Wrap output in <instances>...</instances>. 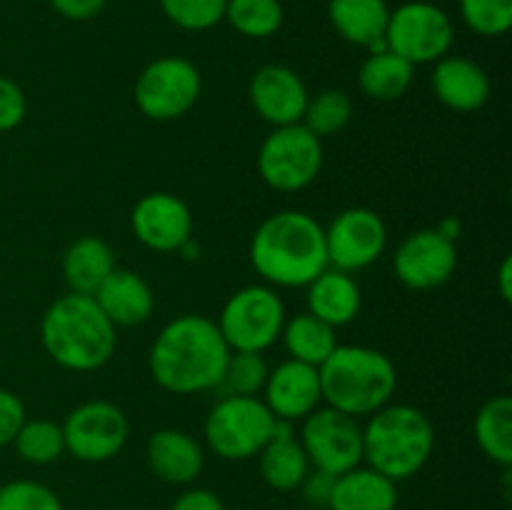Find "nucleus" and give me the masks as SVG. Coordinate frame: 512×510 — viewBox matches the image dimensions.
<instances>
[{"mask_svg":"<svg viewBox=\"0 0 512 510\" xmlns=\"http://www.w3.org/2000/svg\"><path fill=\"white\" fill-rule=\"evenodd\" d=\"M230 348L218 325L205 315H180L170 320L150 350L155 383L173 395L213 390L223 378Z\"/></svg>","mask_w":512,"mask_h":510,"instance_id":"f257e3e1","label":"nucleus"},{"mask_svg":"<svg viewBox=\"0 0 512 510\" xmlns=\"http://www.w3.org/2000/svg\"><path fill=\"white\" fill-rule=\"evenodd\" d=\"M250 263L265 283L305 288L330 268L325 228L303 210H280L255 230Z\"/></svg>","mask_w":512,"mask_h":510,"instance_id":"f03ea898","label":"nucleus"},{"mask_svg":"<svg viewBox=\"0 0 512 510\" xmlns=\"http://www.w3.org/2000/svg\"><path fill=\"white\" fill-rule=\"evenodd\" d=\"M43 348L60 368L88 373L115 353V325L90 295L68 293L55 300L40 323Z\"/></svg>","mask_w":512,"mask_h":510,"instance_id":"7ed1b4c3","label":"nucleus"},{"mask_svg":"<svg viewBox=\"0 0 512 510\" xmlns=\"http://www.w3.org/2000/svg\"><path fill=\"white\" fill-rule=\"evenodd\" d=\"M318 373L328 408L353 418L385 408L398 388V373L388 355L365 345H335Z\"/></svg>","mask_w":512,"mask_h":510,"instance_id":"20e7f679","label":"nucleus"},{"mask_svg":"<svg viewBox=\"0 0 512 510\" xmlns=\"http://www.w3.org/2000/svg\"><path fill=\"white\" fill-rule=\"evenodd\" d=\"M433 448V423L413 405H385L363 428V460L393 483L420 473Z\"/></svg>","mask_w":512,"mask_h":510,"instance_id":"39448f33","label":"nucleus"},{"mask_svg":"<svg viewBox=\"0 0 512 510\" xmlns=\"http://www.w3.org/2000/svg\"><path fill=\"white\" fill-rule=\"evenodd\" d=\"M215 325L230 350L263 353L283 333L285 305L270 285H248L230 295Z\"/></svg>","mask_w":512,"mask_h":510,"instance_id":"423d86ee","label":"nucleus"},{"mask_svg":"<svg viewBox=\"0 0 512 510\" xmlns=\"http://www.w3.org/2000/svg\"><path fill=\"white\" fill-rule=\"evenodd\" d=\"M275 415L258 398H220L205 418V440L223 460H248L273 435Z\"/></svg>","mask_w":512,"mask_h":510,"instance_id":"0eeeda50","label":"nucleus"},{"mask_svg":"<svg viewBox=\"0 0 512 510\" xmlns=\"http://www.w3.org/2000/svg\"><path fill=\"white\" fill-rule=\"evenodd\" d=\"M323 168V145L303 123L275 128L258 153L260 178L280 193L303 190Z\"/></svg>","mask_w":512,"mask_h":510,"instance_id":"6e6552de","label":"nucleus"},{"mask_svg":"<svg viewBox=\"0 0 512 510\" xmlns=\"http://www.w3.org/2000/svg\"><path fill=\"white\" fill-rule=\"evenodd\" d=\"M453 23L443 8L413 0L390 10L385 45L410 65L438 63L453 45Z\"/></svg>","mask_w":512,"mask_h":510,"instance_id":"1a4fd4ad","label":"nucleus"},{"mask_svg":"<svg viewBox=\"0 0 512 510\" xmlns=\"http://www.w3.org/2000/svg\"><path fill=\"white\" fill-rule=\"evenodd\" d=\"M200 88V73L190 60L165 55L145 65L133 95L140 113L150 120H175L198 103Z\"/></svg>","mask_w":512,"mask_h":510,"instance_id":"9d476101","label":"nucleus"},{"mask_svg":"<svg viewBox=\"0 0 512 510\" xmlns=\"http://www.w3.org/2000/svg\"><path fill=\"white\" fill-rule=\"evenodd\" d=\"M303 420L300 445L315 470L343 475L363 463V428L353 415H345L335 408H323L313 410Z\"/></svg>","mask_w":512,"mask_h":510,"instance_id":"9b49d317","label":"nucleus"},{"mask_svg":"<svg viewBox=\"0 0 512 510\" xmlns=\"http://www.w3.org/2000/svg\"><path fill=\"white\" fill-rule=\"evenodd\" d=\"M130 423L118 405L90 400L78 405L63 423L65 450L83 463H105L123 450Z\"/></svg>","mask_w":512,"mask_h":510,"instance_id":"f8f14e48","label":"nucleus"},{"mask_svg":"<svg viewBox=\"0 0 512 510\" xmlns=\"http://www.w3.org/2000/svg\"><path fill=\"white\" fill-rule=\"evenodd\" d=\"M388 230L383 218L370 208H348L333 218L325 228L328 265L343 273H355L383 255Z\"/></svg>","mask_w":512,"mask_h":510,"instance_id":"ddd939ff","label":"nucleus"},{"mask_svg":"<svg viewBox=\"0 0 512 510\" xmlns=\"http://www.w3.org/2000/svg\"><path fill=\"white\" fill-rule=\"evenodd\" d=\"M395 275L410 290H430L448 283L458 268V248L438 230H418L398 245Z\"/></svg>","mask_w":512,"mask_h":510,"instance_id":"4468645a","label":"nucleus"},{"mask_svg":"<svg viewBox=\"0 0 512 510\" xmlns=\"http://www.w3.org/2000/svg\"><path fill=\"white\" fill-rule=\"evenodd\" d=\"M133 233L145 248L158 253L180 250L193 235L190 208L173 193H148L135 203L130 215Z\"/></svg>","mask_w":512,"mask_h":510,"instance_id":"2eb2a0df","label":"nucleus"},{"mask_svg":"<svg viewBox=\"0 0 512 510\" xmlns=\"http://www.w3.org/2000/svg\"><path fill=\"white\" fill-rule=\"evenodd\" d=\"M250 103L265 123L283 128L303 120L308 88L288 65H263L250 80Z\"/></svg>","mask_w":512,"mask_h":510,"instance_id":"dca6fc26","label":"nucleus"},{"mask_svg":"<svg viewBox=\"0 0 512 510\" xmlns=\"http://www.w3.org/2000/svg\"><path fill=\"white\" fill-rule=\"evenodd\" d=\"M263 393V403L275 418L290 420V423L308 418L323 400L318 368L293 358L285 360L273 373H268Z\"/></svg>","mask_w":512,"mask_h":510,"instance_id":"f3484780","label":"nucleus"},{"mask_svg":"<svg viewBox=\"0 0 512 510\" xmlns=\"http://www.w3.org/2000/svg\"><path fill=\"white\" fill-rule=\"evenodd\" d=\"M433 93L445 108L473 113L490 98L488 73L478 63L460 55H445L435 63Z\"/></svg>","mask_w":512,"mask_h":510,"instance_id":"a211bd4d","label":"nucleus"},{"mask_svg":"<svg viewBox=\"0 0 512 510\" xmlns=\"http://www.w3.org/2000/svg\"><path fill=\"white\" fill-rule=\"evenodd\" d=\"M150 470L163 483L190 485L203 473L205 455L198 440L190 438L183 430L165 428L150 435L148 440Z\"/></svg>","mask_w":512,"mask_h":510,"instance_id":"6ab92c4d","label":"nucleus"},{"mask_svg":"<svg viewBox=\"0 0 512 510\" xmlns=\"http://www.w3.org/2000/svg\"><path fill=\"white\" fill-rule=\"evenodd\" d=\"M90 298L98 303V308L113 325L145 323L155 305L150 285L133 270L120 268H115Z\"/></svg>","mask_w":512,"mask_h":510,"instance_id":"aec40b11","label":"nucleus"},{"mask_svg":"<svg viewBox=\"0 0 512 510\" xmlns=\"http://www.w3.org/2000/svg\"><path fill=\"white\" fill-rule=\"evenodd\" d=\"M258 458L263 480L273 490H280V493L298 490L310 470L308 455H305L300 440L295 438L290 420L275 418L273 435H270L265 448L258 453Z\"/></svg>","mask_w":512,"mask_h":510,"instance_id":"412c9836","label":"nucleus"},{"mask_svg":"<svg viewBox=\"0 0 512 510\" xmlns=\"http://www.w3.org/2000/svg\"><path fill=\"white\" fill-rule=\"evenodd\" d=\"M328 18L340 38L348 43L368 48L370 53L388 50L385 30H388L390 8L385 0H330Z\"/></svg>","mask_w":512,"mask_h":510,"instance_id":"4be33fe9","label":"nucleus"},{"mask_svg":"<svg viewBox=\"0 0 512 510\" xmlns=\"http://www.w3.org/2000/svg\"><path fill=\"white\" fill-rule=\"evenodd\" d=\"M360 305H363V295H360L358 283L343 270L325 268L308 285L310 313L328 323L330 328L353 323L355 315L360 313Z\"/></svg>","mask_w":512,"mask_h":510,"instance_id":"5701e85b","label":"nucleus"},{"mask_svg":"<svg viewBox=\"0 0 512 510\" xmlns=\"http://www.w3.org/2000/svg\"><path fill=\"white\" fill-rule=\"evenodd\" d=\"M398 488L373 468H353L338 475L328 510H395Z\"/></svg>","mask_w":512,"mask_h":510,"instance_id":"b1692460","label":"nucleus"},{"mask_svg":"<svg viewBox=\"0 0 512 510\" xmlns=\"http://www.w3.org/2000/svg\"><path fill=\"white\" fill-rule=\"evenodd\" d=\"M115 270V255L105 240L95 235L75 240L63 255V278L68 283L70 293L95 295V290L103 285Z\"/></svg>","mask_w":512,"mask_h":510,"instance_id":"393cba45","label":"nucleus"},{"mask_svg":"<svg viewBox=\"0 0 512 510\" xmlns=\"http://www.w3.org/2000/svg\"><path fill=\"white\" fill-rule=\"evenodd\" d=\"M413 68L408 60L395 55L393 50H380V53H370L365 63L360 65L358 83L368 98L373 100H398L403 98L405 90L413 83Z\"/></svg>","mask_w":512,"mask_h":510,"instance_id":"a878e982","label":"nucleus"},{"mask_svg":"<svg viewBox=\"0 0 512 510\" xmlns=\"http://www.w3.org/2000/svg\"><path fill=\"white\" fill-rule=\"evenodd\" d=\"M280 338H283L290 358L315 365V368H320L338 345L335 343V328L315 318L313 313H300L293 320H285Z\"/></svg>","mask_w":512,"mask_h":510,"instance_id":"bb28decb","label":"nucleus"},{"mask_svg":"<svg viewBox=\"0 0 512 510\" xmlns=\"http://www.w3.org/2000/svg\"><path fill=\"white\" fill-rule=\"evenodd\" d=\"M475 440L493 463L512 465V398L498 395L483 403L475 415Z\"/></svg>","mask_w":512,"mask_h":510,"instance_id":"cd10ccee","label":"nucleus"},{"mask_svg":"<svg viewBox=\"0 0 512 510\" xmlns=\"http://www.w3.org/2000/svg\"><path fill=\"white\" fill-rule=\"evenodd\" d=\"M268 373L270 370L263 353L230 350L223 378L213 390L218 393V398H255L265 388Z\"/></svg>","mask_w":512,"mask_h":510,"instance_id":"c85d7f7f","label":"nucleus"},{"mask_svg":"<svg viewBox=\"0 0 512 510\" xmlns=\"http://www.w3.org/2000/svg\"><path fill=\"white\" fill-rule=\"evenodd\" d=\"M225 20L245 38H270L283 25V0H228Z\"/></svg>","mask_w":512,"mask_h":510,"instance_id":"c756f323","label":"nucleus"},{"mask_svg":"<svg viewBox=\"0 0 512 510\" xmlns=\"http://www.w3.org/2000/svg\"><path fill=\"white\" fill-rule=\"evenodd\" d=\"M15 450L25 463L33 465H48L58 460L65 453V438L63 425L53 423V420H28L20 425L18 435H15Z\"/></svg>","mask_w":512,"mask_h":510,"instance_id":"7c9ffc66","label":"nucleus"},{"mask_svg":"<svg viewBox=\"0 0 512 510\" xmlns=\"http://www.w3.org/2000/svg\"><path fill=\"white\" fill-rule=\"evenodd\" d=\"M353 118V103L343 90H323L315 98H308L305 113L300 123L315 135V138H328L340 133Z\"/></svg>","mask_w":512,"mask_h":510,"instance_id":"2f4dec72","label":"nucleus"},{"mask_svg":"<svg viewBox=\"0 0 512 510\" xmlns=\"http://www.w3.org/2000/svg\"><path fill=\"white\" fill-rule=\"evenodd\" d=\"M165 18L183 30H208L225 20L228 0H160Z\"/></svg>","mask_w":512,"mask_h":510,"instance_id":"473e14b6","label":"nucleus"},{"mask_svg":"<svg viewBox=\"0 0 512 510\" xmlns=\"http://www.w3.org/2000/svg\"><path fill=\"white\" fill-rule=\"evenodd\" d=\"M460 15L473 33L495 38L510 30L512 0H460Z\"/></svg>","mask_w":512,"mask_h":510,"instance_id":"72a5a7b5","label":"nucleus"},{"mask_svg":"<svg viewBox=\"0 0 512 510\" xmlns=\"http://www.w3.org/2000/svg\"><path fill=\"white\" fill-rule=\"evenodd\" d=\"M0 510H63V503L38 480H10L0 485Z\"/></svg>","mask_w":512,"mask_h":510,"instance_id":"f704fd0d","label":"nucleus"},{"mask_svg":"<svg viewBox=\"0 0 512 510\" xmlns=\"http://www.w3.org/2000/svg\"><path fill=\"white\" fill-rule=\"evenodd\" d=\"M25 110H28V103L20 85L0 75V133L18 128L25 118Z\"/></svg>","mask_w":512,"mask_h":510,"instance_id":"c9c22d12","label":"nucleus"},{"mask_svg":"<svg viewBox=\"0 0 512 510\" xmlns=\"http://www.w3.org/2000/svg\"><path fill=\"white\" fill-rule=\"evenodd\" d=\"M25 423V405L10 390L0 388V448L13 443L20 425Z\"/></svg>","mask_w":512,"mask_h":510,"instance_id":"e433bc0d","label":"nucleus"},{"mask_svg":"<svg viewBox=\"0 0 512 510\" xmlns=\"http://www.w3.org/2000/svg\"><path fill=\"white\" fill-rule=\"evenodd\" d=\"M338 475H330L325 470H308V475L300 483V493H303V500L313 508H328L330 495H333V485Z\"/></svg>","mask_w":512,"mask_h":510,"instance_id":"4c0bfd02","label":"nucleus"},{"mask_svg":"<svg viewBox=\"0 0 512 510\" xmlns=\"http://www.w3.org/2000/svg\"><path fill=\"white\" fill-rule=\"evenodd\" d=\"M170 510H225L223 500L208 488H190L173 503Z\"/></svg>","mask_w":512,"mask_h":510,"instance_id":"58836bf2","label":"nucleus"},{"mask_svg":"<svg viewBox=\"0 0 512 510\" xmlns=\"http://www.w3.org/2000/svg\"><path fill=\"white\" fill-rule=\"evenodd\" d=\"M108 0H50L53 10L68 20H90L105 8Z\"/></svg>","mask_w":512,"mask_h":510,"instance_id":"ea45409f","label":"nucleus"},{"mask_svg":"<svg viewBox=\"0 0 512 510\" xmlns=\"http://www.w3.org/2000/svg\"><path fill=\"white\" fill-rule=\"evenodd\" d=\"M510 280H512V260L505 258L503 265H500V273H498V283H500V295H503L505 303L512 300V288H510Z\"/></svg>","mask_w":512,"mask_h":510,"instance_id":"a19ab883","label":"nucleus"},{"mask_svg":"<svg viewBox=\"0 0 512 510\" xmlns=\"http://www.w3.org/2000/svg\"><path fill=\"white\" fill-rule=\"evenodd\" d=\"M435 230H438V233L443 235L445 240H450V243H455V240L460 238V230H463V225H460L458 218H445L443 223H440Z\"/></svg>","mask_w":512,"mask_h":510,"instance_id":"79ce46f5","label":"nucleus"}]
</instances>
